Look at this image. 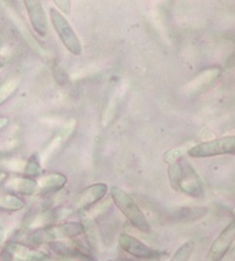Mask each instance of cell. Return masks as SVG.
<instances>
[{
	"mask_svg": "<svg viewBox=\"0 0 235 261\" xmlns=\"http://www.w3.org/2000/svg\"><path fill=\"white\" fill-rule=\"evenodd\" d=\"M118 245L121 248V251H124L127 254L134 256L136 259L139 260H160L164 256L166 258L167 254L166 252L159 251V249L152 248L148 245L142 243L140 239L130 236L127 233H121L118 238Z\"/></svg>",
	"mask_w": 235,
	"mask_h": 261,
	"instance_id": "6",
	"label": "cell"
},
{
	"mask_svg": "<svg viewBox=\"0 0 235 261\" xmlns=\"http://www.w3.org/2000/svg\"><path fill=\"white\" fill-rule=\"evenodd\" d=\"M228 153H235V136L217 138L191 146L187 151V155L194 159H205Z\"/></svg>",
	"mask_w": 235,
	"mask_h": 261,
	"instance_id": "5",
	"label": "cell"
},
{
	"mask_svg": "<svg viewBox=\"0 0 235 261\" xmlns=\"http://www.w3.org/2000/svg\"><path fill=\"white\" fill-rule=\"evenodd\" d=\"M74 213V210L72 207H56V208H48L42 211V212L38 213L34 216V218L31 219L30 225L32 228H39L45 227V226L59 224L66 220L71 214Z\"/></svg>",
	"mask_w": 235,
	"mask_h": 261,
	"instance_id": "12",
	"label": "cell"
},
{
	"mask_svg": "<svg viewBox=\"0 0 235 261\" xmlns=\"http://www.w3.org/2000/svg\"><path fill=\"white\" fill-rule=\"evenodd\" d=\"M110 197L111 200L118 207V210L120 211L122 216L126 218V220L129 222L132 227L145 234H149L152 232L148 219L146 218L137 201L127 192L118 186H112L110 187Z\"/></svg>",
	"mask_w": 235,
	"mask_h": 261,
	"instance_id": "3",
	"label": "cell"
},
{
	"mask_svg": "<svg viewBox=\"0 0 235 261\" xmlns=\"http://www.w3.org/2000/svg\"><path fill=\"white\" fill-rule=\"evenodd\" d=\"M168 180L172 189L190 198L203 197V184L193 165L185 158L168 165Z\"/></svg>",
	"mask_w": 235,
	"mask_h": 261,
	"instance_id": "1",
	"label": "cell"
},
{
	"mask_svg": "<svg viewBox=\"0 0 235 261\" xmlns=\"http://www.w3.org/2000/svg\"><path fill=\"white\" fill-rule=\"evenodd\" d=\"M107 261H113V260H107Z\"/></svg>",
	"mask_w": 235,
	"mask_h": 261,
	"instance_id": "29",
	"label": "cell"
},
{
	"mask_svg": "<svg viewBox=\"0 0 235 261\" xmlns=\"http://www.w3.org/2000/svg\"><path fill=\"white\" fill-rule=\"evenodd\" d=\"M5 187L12 193H17L25 197H32L38 193V180L29 176H19V178H7Z\"/></svg>",
	"mask_w": 235,
	"mask_h": 261,
	"instance_id": "15",
	"label": "cell"
},
{
	"mask_svg": "<svg viewBox=\"0 0 235 261\" xmlns=\"http://www.w3.org/2000/svg\"><path fill=\"white\" fill-rule=\"evenodd\" d=\"M20 86V80L18 78H10L0 85V106L9 101Z\"/></svg>",
	"mask_w": 235,
	"mask_h": 261,
	"instance_id": "18",
	"label": "cell"
},
{
	"mask_svg": "<svg viewBox=\"0 0 235 261\" xmlns=\"http://www.w3.org/2000/svg\"><path fill=\"white\" fill-rule=\"evenodd\" d=\"M67 184V176L63 173H49L46 175L39 176V180H38V195H49L55 194L57 192H59L66 186Z\"/></svg>",
	"mask_w": 235,
	"mask_h": 261,
	"instance_id": "14",
	"label": "cell"
},
{
	"mask_svg": "<svg viewBox=\"0 0 235 261\" xmlns=\"http://www.w3.org/2000/svg\"><path fill=\"white\" fill-rule=\"evenodd\" d=\"M2 261H52L47 253L36 249L29 244L10 241L0 253Z\"/></svg>",
	"mask_w": 235,
	"mask_h": 261,
	"instance_id": "7",
	"label": "cell"
},
{
	"mask_svg": "<svg viewBox=\"0 0 235 261\" xmlns=\"http://www.w3.org/2000/svg\"><path fill=\"white\" fill-rule=\"evenodd\" d=\"M221 75L220 67H211L207 70L200 72L198 75L191 80L186 86L184 87L185 94L187 95H196L205 91L207 87H210L219 76Z\"/></svg>",
	"mask_w": 235,
	"mask_h": 261,
	"instance_id": "13",
	"label": "cell"
},
{
	"mask_svg": "<svg viewBox=\"0 0 235 261\" xmlns=\"http://www.w3.org/2000/svg\"><path fill=\"white\" fill-rule=\"evenodd\" d=\"M9 125H10V119H9V117L0 116V132H2L3 129H5Z\"/></svg>",
	"mask_w": 235,
	"mask_h": 261,
	"instance_id": "24",
	"label": "cell"
},
{
	"mask_svg": "<svg viewBox=\"0 0 235 261\" xmlns=\"http://www.w3.org/2000/svg\"><path fill=\"white\" fill-rule=\"evenodd\" d=\"M109 193V186L105 182H95L85 187V189L76 195L73 201L72 208L74 212L84 213L87 212L91 207L97 205Z\"/></svg>",
	"mask_w": 235,
	"mask_h": 261,
	"instance_id": "8",
	"label": "cell"
},
{
	"mask_svg": "<svg viewBox=\"0 0 235 261\" xmlns=\"http://www.w3.org/2000/svg\"><path fill=\"white\" fill-rule=\"evenodd\" d=\"M25 201L15 193H12V192L0 195V210L5 211V212H20L25 208Z\"/></svg>",
	"mask_w": 235,
	"mask_h": 261,
	"instance_id": "17",
	"label": "cell"
},
{
	"mask_svg": "<svg viewBox=\"0 0 235 261\" xmlns=\"http://www.w3.org/2000/svg\"><path fill=\"white\" fill-rule=\"evenodd\" d=\"M5 237H6L5 228L0 226V247H2V245L4 244V241H5Z\"/></svg>",
	"mask_w": 235,
	"mask_h": 261,
	"instance_id": "25",
	"label": "cell"
},
{
	"mask_svg": "<svg viewBox=\"0 0 235 261\" xmlns=\"http://www.w3.org/2000/svg\"><path fill=\"white\" fill-rule=\"evenodd\" d=\"M53 3L56 4L57 9L65 15L71 13V0H53Z\"/></svg>",
	"mask_w": 235,
	"mask_h": 261,
	"instance_id": "22",
	"label": "cell"
},
{
	"mask_svg": "<svg viewBox=\"0 0 235 261\" xmlns=\"http://www.w3.org/2000/svg\"><path fill=\"white\" fill-rule=\"evenodd\" d=\"M42 172V163L37 154H32L25 163L22 174L29 178H39Z\"/></svg>",
	"mask_w": 235,
	"mask_h": 261,
	"instance_id": "19",
	"label": "cell"
},
{
	"mask_svg": "<svg viewBox=\"0 0 235 261\" xmlns=\"http://www.w3.org/2000/svg\"><path fill=\"white\" fill-rule=\"evenodd\" d=\"M221 261H235V241L233 243L232 246L228 249L227 254L223 256V259Z\"/></svg>",
	"mask_w": 235,
	"mask_h": 261,
	"instance_id": "23",
	"label": "cell"
},
{
	"mask_svg": "<svg viewBox=\"0 0 235 261\" xmlns=\"http://www.w3.org/2000/svg\"><path fill=\"white\" fill-rule=\"evenodd\" d=\"M235 241V217L215 238L208 249V261H221Z\"/></svg>",
	"mask_w": 235,
	"mask_h": 261,
	"instance_id": "9",
	"label": "cell"
},
{
	"mask_svg": "<svg viewBox=\"0 0 235 261\" xmlns=\"http://www.w3.org/2000/svg\"><path fill=\"white\" fill-rule=\"evenodd\" d=\"M48 14L49 19H51L53 29H55L56 33L58 34V37H59L61 43L65 46V48H66L69 53H72L73 56H82V40L79 39L78 34H76L74 29L72 28V25L69 24L66 15L63 12H60V11L56 9V7H51Z\"/></svg>",
	"mask_w": 235,
	"mask_h": 261,
	"instance_id": "4",
	"label": "cell"
},
{
	"mask_svg": "<svg viewBox=\"0 0 235 261\" xmlns=\"http://www.w3.org/2000/svg\"><path fill=\"white\" fill-rule=\"evenodd\" d=\"M7 178H9V174H7V172H5L4 170H2V168H0V182H3V181L5 182Z\"/></svg>",
	"mask_w": 235,
	"mask_h": 261,
	"instance_id": "26",
	"label": "cell"
},
{
	"mask_svg": "<svg viewBox=\"0 0 235 261\" xmlns=\"http://www.w3.org/2000/svg\"><path fill=\"white\" fill-rule=\"evenodd\" d=\"M85 233L84 224L80 221H63L59 224L33 228L26 236V241L31 246L57 243L75 239Z\"/></svg>",
	"mask_w": 235,
	"mask_h": 261,
	"instance_id": "2",
	"label": "cell"
},
{
	"mask_svg": "<svg viewBox=\"0 0 235 261\" xmlns=\"http://www.w3.org/2000/svg\"><path fill=\"white\" fill-rule=\"evenodd\" d=\"M195 251V243L193 240H188L176 249L168 261H190Z\"/></svg>",
	"mask_w": 235,
	"mask_h": 261,
	"instance_id": "20",
	"label": "cell"
},
{
	"mask_svg": "<svg viewBox=\"0 0 235 261\" xmlns=\"http://www.w3.org/2000/svg\"><path fill=\"white\" fill-rule=\"evenodd\" d=\"M6 65V58L4 56L0 55V70Z\"/></svg>",
	"mask_w": 235,
	"mask_h": 261,
	"instance_id": "27",
	"label": "cell"
},
{
	"mask_svg": "<svg viewBox=\"0 0 235 261\" xmlns=\"http://www.w3.org/2000/svg\"><path fill=\"white\" fill-rule=\"evenodd\" d=\"M188 148L190 147H187V146H180V147L168 149V151L164 154V161L168 165L176 163V161H179L181 158H184L185 154H187Z\"/></svg>",
	"mask_w": 235,
	"mask_h": 261,
	"instance_id": "21",
	"label": "cell"
},
{
	"mask_svg": "<svg viewBox=\"0 0 235 261\" xmlns=\"http://www.w3.org/2000/svg\"><path fill=\"white\" fill-rule=\"evenodd\" d=\"M210 210L206 206H181L168 211L167 218L174 224H191L205 218Z\"/></svg>",
	"mask_w": 235,
	"mask_h": 261,
	"instance_id": "11",
	"label": "cell"
},
{
	"mask_svg": "<svg viewBox=\"0 0 235 261\" xmlns=\"http://www.w3.org/2000/svg\"><path fill=\"white\" fill-rule=\"evenodd\" d=\"M121 261H130V260L127 259V258H124V259H121Z\"/></svg>",
	"mask_w": 235,
	"mask_h": 261,
	"instance_id": "28",
	"label": "cell"
},
{
	"mask_svg": "<svg viewBox=\"0 0 235 261\" xmlns=\"http://www.w3.org/2000/svg\"><path fill=\"white\" fill-rule=\"evenodd\" d=\"M74 126H75V122L74 120H72L71 122H68V124L65 125L64 127L56 134L55 138L49 141V144L46 146L44 152H42L41 158H40L41 163H45V161L47 160L53 153L58 151L61 146L66 143V141L69 139V137L72 136L73 130H74Z\"/></svg>",
	"mask_w": 235,
	"mask_h": 261,
	"instance_id": "16",
	"label": "cell"
},
{
	"mask_svg": "<svg viewBox=\"0 0 235 261\" xmlns=\"http://www.w3.org/2000/svg\"><path fill=\"white\" fill-rule=\"evenodd\" d=\"M22 2L25 4L34 32L39 37L45 38L48 34V21L41 0H22Z\"/></svg>",
	"mask_w": 235,
	"mask_h": 261,
	"instance_id": "10",
	"label": "cell"
}]
</instances>
